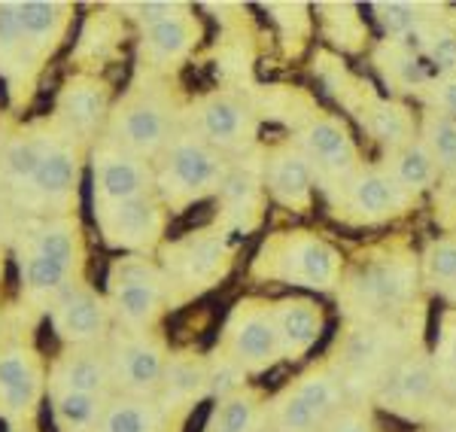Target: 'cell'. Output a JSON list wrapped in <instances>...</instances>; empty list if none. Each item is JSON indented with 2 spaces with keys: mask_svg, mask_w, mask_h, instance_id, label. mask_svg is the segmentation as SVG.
<instances>
[{
  "mask_svg": "<svg viewBox=\"0 0 456 432\" xmlns=\"http://www.w3.org/2000/svg\"><path fill=\"white\" fill-rule=\"evenodd\" d=\"M176 131H180V104L167 86V77L137 70L128 92L110 110L101 134L152 165Z\"/></svg>",
  "mask_w": 456,
  "mask_h": 432,
  "instance_id": "1",
  "label": "cell"
},
{
  "mask_svg": "<svg viewBox=\"0 0 456 432\" xmlns=\"http://www.w3.org/2000/svg\"><path fill=\"white\" fill-rule=\"evenodd\" d=\"M420 265L408 250L389 247L371 253L341 277V307L350 320H399L411 311Z\"/></svg>",
  "mask_w": 456,
  "mask_h": 432,
  "instance_id": "2",
  "label": "cell"
},
{
  "mask_svg": "<svg viewBox=\"0 0 456 432\" xmlns=\"http://www.w3.org/2000/svg\"><path fill=\"white\" fill-rule=\"evenodd\" d=\"M152 171L159 201L167 208V214H183L192 204L219 195L232 162L189 126H180L165 152L152 162Z\"/></svg>",
  "mask_w": 456,
  "mask_h": 432,
  "instance_id": "3",
  "label": "cell"
},
{
  "mask_svg": "<svg viewBox=\"0 0 456 432\" xmlns=\"http://www.w3.org/2000/svg\"><path fill=\"white\" fill-rule=\"evenodd\" d=\"M253 274L262 281L332 292L344 277V256L316 232H277L262 244L253 262Z\"/></svg>",
  "mask_w": 456,
  "mask_h": 432,
  "instance_id": "4",
  "label": "cell"
},
{
  "mask_svg": "<svg viewBox=\"0 0 456 432\" xmlns=\"http://www.w3.org/2000/svg\"><path fill=\"white\" fill-rule=\"evenodd\" d=\"M408 317V314H404ZM404 317L399 320H350V326L338 335L335 354L329 365L338 380L347 387H371L384 378V371L399 356L411 350Z\"/></svg>",
  "mask_w": 456,
  "mask_h": 432,
  "instance_id": "5",
  "label": "cell"
},
{
  "mask_svg": "<svg viewBox=\"0 0 456 432\" xmlns=\"http://www.w3.org/2000/svg\"><path fill=\"white\" fill-rule=\"evenodd\" d=\"M238 238L240 234L225 225H210L171 244H161V268L171 281L176 302L201 296L204 289H213L223 281L234 265Z\"/></svg>",
  "mask_w": 456,
  "mask_h": 432,
  "instance_id": "6",
  "label": "cell"
},
{
  "mask_svg": "<svg viewBox=\"0 0 456 432\" xmlns=\"http://www.w3.org/2000/svg\"><path fill=\"white\" fill-rule=\"evenodd\" d=\"M107 305L119 329H152L161 314L176 305L165 268L150 256H119L107 271Z\"/></svg>",
  "mask_w": 456,
  "mask_h": 432,
  "instance_id": "7",
  "label": "cell"
},
{
  "mask_svg": "<svg viewBox=\"0 0 456 432\" xmlns=\"http://www.w3.org/2000/svg\"><path fill=\"white\" fill-rule=\"evenodd\" d=\"M86 143L68 134L53 119V137H49L46 156L25 189L16 195V208L31 210L40 216H77L79 201V177H83Z\"/></svg>",
  "mask_w": 456,
  "mask_h": 432,
  "instance_id": "8",
  "label": "cell"
},
{
  "mask_svg": "<svg viewBox=\"0 0 456 432\" xmlns=\"http://www.w3.org/2000/svg\"><path fill=\"white\" fill-rule=\"evenodd\" d=\"M296 119L298 128L292 143L298 146L301 156L311 165L316 186H322L326 195H335L362 167V162H359V146L353 141L347 122L320 107H311L307 113H296Z\"/></svg>",
  "mask_w": 456,
  "mask_h": 432,
  "instance_id": "9",
  "label": "cell"
},
{
  "mask_svg": "<svg viewBox=\"0 0 456 432\" xmlns=\"http://www.w3.org/2000/svg\"><path fill=\"white\" fill-rule=\"evenodd\" d=\"M344 408V384L332 365L322 363L305 371L296 384L271 402L268 417L274 432H322L326 423Z\"/></svg>",
  "mask_w": 456,
  "mask_h": 432,
  "instance_id": "10",
  "label": "cell"
},
{
  "mask_svg": "<svg viewBox=\"0 0 456 432\" xmlns=\"http://www.w3.org/2000/svg\"><path fill=\"white\" fill-rule=\"evenodd\" d=\"M216 356L225 360L240 375H259L281 360L274 320H271V302L265 298H240L232 307L219 338Z\"/></svg>",
  "mask_w": 456,
  "mask_h": 432,
  "instance_id": "11",
  "label": "cell"
},
{
  "mask_svg": "<svg viewBox=\"0 0 456 432\" xmlns=\"http://www.w3.org/2000/svg\"><path fill=\"white\" fill-rule=\"evenodd\" d=\"M189 128L223 156H244L256 146L259 116L244 94L232 89L208 92L189 107Z\"/></svg>",
  "mask_w": 456,
  "mask_h": 432,
  "instance_id": "12",
  "label": "cell"
},
{
  "mask_svg": "<svg viewBox=\"0 0 456 432\" xmlns=\"http://www.w3.org/2000/svg\"><path fill=\"white\" fill-rule=\"evenodd\" d=\"M110 369H113V387L122 396L134 399H159L161 375L167 363V344L152 329H119L110 338Z\"/></svg>",
  "mask_w": 456,
  "mask_h": 432,
  "instance_id": "13",
  "label": "cell"
},
{
  "mask_svg": "<svg viewBox=\"0 0 456 432\" xmlns=\"http://www.w3.org/2000/svg\"><path fill=\"white\" fill-rule=\"evenodd\" d=\"M92 192L94 214H104L119 204L156 195V171L150 162L131 156L128 150L101 134L92 150Z\"/></svg>",
  "mask_w": 456,
  "mask_h": 432,
  "instance_id": "14",
  "label": "cell"
},
{
  "mask_svg": "<svg viewBox=\"0 0 456 432\" xmlns=\"http://www.w3.org/2000/svg\"><path fill=\"white\" fill-rule=\"evenodd\" d=\"M329 199H332L335 216L356 225L389 223V219L408 214L414 208V195L408 189H402L384 165H371V167L362 165L356 171V177L344 183Z\"/></svg>",
  "mask_w": 456,
  "mask_h": 432,
  "instance_id": "15",
  "label": "cell"
},
{
  "mask_svg": "<svg viewBox=\"0 0 456 432\" xmlns=\"http://www.w3.org/2000/svg\"><path fill=\"white\" fill-rule=\"evenodd\" d=\"M371 393L378 399V405H384L393 414L408 417V420H420L426 414H436L441 384L436 375V365H432V356L411 347L408 354L389 365Z\"/></svg>",
  "mask_w": 456,
  "mask_h": 432,
  "instance_id": "16",
  "label": "cell"
},
{
  "mask_svg": "<svg viewBox=\"0 0 456 432\" xmlns=\"http://www.w3.org/2000/svg\"><path fill=\"white\" fill-rule=\"evenodd\" d=\"M46 390V365L31 344H0V420H31Z\"/></svg>",
  "mask_w": 456,
  "mask_h": 432,
  "instance_id": "17",
  "label": "cell"
},
{
  "mask_svg": "<svg viewBox=\"0 0 456 432\" xmlns=\"http://www.w3.org/2000/svg\"><path fill=\"white\" fill-rule=\"evenodd\" d=\"M94 219H98V232L107 247L122 253L146 256L161 247L171 214L159 201V195H150V199L128 201L119 204V208L104 210V214H94Z\"/></svg>",
  "mask_w": 456,
  "mask_h": 432,
  "instance_id": "18",
  "label": "cell"
},
{
  "mask_svg": "<svg viewBox=\"0 0 456 432\" xmlns=\"http://www.w3.org/2000/svg\"><path fill=\"white\" fill-rule=\"evenodd\" d=\"M110 110H113V89L107 79L98 73H77L58 92L53 119L86 143L98 131H104Z\"/></svg>",
  "mask_w": 456,
  "mask_h": 432,
  "instance_id": "19",
  "label": "cell"
},
{
  "mask_svg": "<svg viewBox=\"0 0 456 432\" xmlns=\"http://www.w3.org/2000/svg\"><path fill=\"white\" fill-rule=\"evenodd\" d=\"M53 314V329L68 347H98L107 344L110 335V305L107 296H98L88 283H73L58 302L49 307Z\"/></svg>",
  "mask_w": 456,
  "mask_h": 432,
  "instance_id": "20",
  "label": "cell"
},
{
  "mask_svg": "<svg viewBox=\"0 0 456 432\" xmlns=\"http://www.w3.org/2000/svg\"><path fill=\"white\" fill-rule=\"evenodd\" d=\"M198 40H201V21L192 16V10L143 28L137 43V70L171 77V70L195 53Z\"/></svg>",
  "mask_w": 456,
  "mask_h": 432,
  "instance_id": "21",
  "label": "cell"
},
{
  "mask_svg": "<svg viewBox=\"0 0 456 432\" xmlns=\"http://www.w3.org/2000/svg\"><path fill=\"white\" fill-rule=\"evenodd\" d=\"M262 186L277 204L296 214H307L314 208V171L301 150L292 141L271 146L262 162Z\"/></svg>",
  "mask_w": 456,
  "mask_h": 432,
  "instance_id": "22",
  "label": "cell"
},
{
  "mask_svg": "<svg viewBox=\"0 0 456 432\" xmlns=\"http://www.w3.org/2000/svg\"><path fill=\"white\" fill-rule=\"evenodd\" d=\"M10 12L31 61L43 68V61L61 46L70 31L73 6L61 0H21V4H10Z\"/></svg>",
  "mask_w": 456,
  "mask_h": 432,
  "instance_id": "23",
  "label": "cell"
},
{
  "mask_svg": "<svg viewBox=\"0 0 456 432\" xmlns=\"http://www.w3.org/2000/svg\"><path fill=\"white\" fill-rule=\"evenodd\" d=\"M46 384L49 393H98V396H110V390H113V369H110L107 344H98V347H68L53 363Z\"/></svg>",
  "mask_w": 456,
  "mask_h": 432,
  "instance_id": "24",
  "label": "cell"
},
{
  "mask_svg": "<svg viewBox=\"0 0 456 432\" xmlns=\"http://www.w3.org/2000/svg\"><path fill=\"white\" fill-rule=\"evenodd\" d=\"M271 320H274L277 344H281V360L292 363L311 354V347L322 335V326H326L322 305L301 296L271 302Z\"/></svg>",
  "mask_w": 456,
  "mask_h": 432,
  "instance_id": "25",
  "label": "cell"
},
{
  "mask_svg": "<svg viewBox=\"0 0 456 432\" xmlns=\"http://www.w3.org/2000/svg\"><path fill=\"white\" fill-rule=\"evenodd\" d=\"M49 137H53V119L34 122V126H25L4 137V146H0V183L10 192V199H16L21 189L31 183L43 156H46Z\"/></svg>",
  "mask_w": 456,
  "mask_h": 432,
  "instance_id": "26",
  "label": "cell"
},
{
  "mask_svg": "<svg viewBox=\"0 0 456 432\" xmlns=\"http://www.w3.org/2000/svg\"><path fill=\"white\" fill-rule=\"evenodd\" d=\"M19 244L31 247V250L64 265L73 274H83L86 238L79 216H40L19 234Z\"/></svg>",
  "mask_w": 456,
  "mask_h": 432,
  "instance_id": "27",
  "label": "cell"
},
{
  "mask_svg": "<svg viewBox=\"0 0 456 432\" xmlns=\"http://www.w3.org/2000/svg\"><path fill=\"white\" fill-rule=\"evenodd\" d=\"M210 393V363L195 350H176L167 354L165 375H161L159 405L167 414L189 412L195 402H201Z\"/></svg>",
  "mask_w": 456,
  "mask_h": 432,
  "instance_id": "28",
  "label": "cell"
},
{
  "mask_svg": "<svg viewBox=\"0 0 456 432\" xmlns=\"http://www.w3.org/2000/svg\"><path fill=\"white\" fill-rule=\"evenodd\" d=\"M219 199H223V223L219 225L232 229L234 234L253 232L262 219V201H265L262 174L247 165L232 167L223 189H219Z\"/></svg>",
  "mask_w": 456,
  "mask_h": 432,
  "instance_id": "29",
  "label": "cell"
},
{
  "mask_svg": "<svg viewBox=\"0 0 456 432\" xmlns=\"http://www.w3.org/2000/svg\"><path fill=\"white\" fill-rule=\"evenodd\" d=\"M0 73H4L16 104L28 101L37 73H40V68H37L31 61V55H28L25 40H21L16 19H12V12H10V4H0Z\"/></svg>",
  "mask_w": 456,
  "mask_h": 432,
  "instance_id": "30",
  "label": "cell"
},
{
  "mask_svg": "<svg viewBox=\"0 0 456 432\" xmlns=\"http://www.w3.org/2000/svg\"><path fill=\"white\" fill-rule=\"evenodd\" d=\"M374 64H378L380 77L389 89L420 94L432 83L429 70H426L423 58L414 53V46L404 40H384L374 49Z\"/></svg>",
  "mask_w": 456,
  "mask_h": 432,
  "instance_id": "31",
  "label": "cell"
},
{
  "mask_svg": "<svg viewBox=\"0 0 456 432\" xmlns=\"http://www.w3.org/2000/svg\"><path fill=\"white\" fill-rule=\"evenodd\" d=\"M265 417L268 408L262 402V393L253 387H238L219 396L204 432H262Z\"/></svg>",
  "mask_w": 456,
  "mask_h": 432,
  "instance_id": "32",
  "label": "cell"
},
{
  "mask_svg": "<svg viewBox=\"0 0 456 432\" xmlns=\"http://www.w3.org/2000/svg\"><path fill=\"white\" fill-rule=\"evenodd\" d=\"M167 414L156 399H134L116 396L110 399L104 417L98 423V432H165Z\"/></svg>",
  "mask_w": 456,
  "mask_h": 432,
  "instance_id": "33",
  "label": "cell"
},
{
  "mask_svg": "<svg viewBox=\"0 0 456 432\" xmlns=\"http://www.w3.org/2000/svg\"><path fill=\"white\" fill-rule=\"evenodd\" d=\"M387 171L393 174V180L399 183L402 189H408L411 195H420L426 189H432L438 183V165L436 159H432L429 146H426L420 137L417 141H411L408 146H402V150L395 152H387Z\"/></svg>",
  "mask_w": 456,
  "mask_h": 432,
  "instance_id": "34",
  "label": "cell"
},
{
  "mask_svg": "<svg viewBox=\"0 0 456 432\" xmlns=\"http://www.w3.org/2000/svg\"><path fill=\"white\" fill-rule=\"evenodd\" d=\"M110 399L98 393H53V417L61 432H98Z\"/></svg>",
  "mask_w": 456,
  "mask_h": 432,
  "instance_id": "35",
  "label": "cell"
},
{
  "mask_svg": "<svg viewBox=\"0 0 456 432\" xmlns=\"http://www.w3.org/2000/svg\"><path fill=\"white\" fill-rule=\"evenodd\" d=\"M125 37V21L122 16H110V12H94L92 19L86 21L83 34H79L77 43V61L94 64L101 68L104 61L116 55Z\"/></svg>",
  "mask_w": 456,
  "mask_h": 432,
  "instance_id": "36",
  "label": "cell"
},
{
  "mask_svg": "<svg viewBox=\"0 0 456 432\" xmlns=\"http://www.w3.org/2000/svg\"><path fill=\"white\" fill-rule=\"evenodd\" d=\"M420 281L429 289H436L456 302V234L438 238L426 247L420 259Z\"/></svg>",
  "mask_w": 456,
  "mask_h": 432,
  "instance_id": "37",
  "label": "cell"
},
{
  "mask_svg": "<svg viewBox=\"0 0 456 432\" xmlns=\"http://www.w3.org/2000/svg\"><path fill=\"white\" fill-rule=\"evenodd\" d=\"M420 46V53L426 55V61L436 68L438 77H456V31L444 21L426 19L420 25V31L411 37L408 43Z\"/></svg>",
  "mask_w": 456,
  "mask_h": 432,
  "instance_id": "38",
  "label": "cell"
},
{
  "mask_svg": "<svg viewBox=\"0 0 456 432\" xmlns=\"http://www.w3.org/2000/svg\"><path fill=\"white\" fill-rule=\"evenodd\" d=\"M420 141L429 146L432 159L438 165V174L456 180V119L441 116L436 110H426L423 126H420Z\"/></svg>",
  "mask_w": 456,
  "mask_h": 432,
  "instance_id": "39",
  "label": "cell"
},
{
  "mask_svg": "<svg viewBox=\"0 0 456 432\" xmlns=\"http://www.w3.org/2000/svg\"><path fill=\"white\" fill-rule=\"evenodd\" d=\"M316 10L322 12V28L326 37L341 49H362L365 43V21L356 16L353 4H320Z\"/></svg>",
  "mask_w": 456,
  "mask_h": 432,
  "instance_id": "40",
  "label": "cell"
},
{
  "mask_svg": "<svg viewBox=\"0 0 456 432\" xmlns=\"http://www.w3.org/2000/svg\"><path fill=\"white\" fill-rule=\"evenodd\" d=\"M371 12L378 19V25L384 28L387 40H404V43L420 31L426 19H432L423 16L420 4H399V0H393V4H371Z\"/></svg>",
  "mask_w": 456,
  "mask_h": 432,
  "instance_id": "41",
  "label": "cell"
},
{
  "mask_svg": "<svg viewBox=\"0 0 456 432\" xmlns=\"http://www.w3.org/2000/svg\"><path fill=\"white\" fill-rule=\"evenodd\" d=\"M436 365V375L441 390L456 393V311H447L441 320V332H438V347L432 356Z\"/></svg>",
  "mask_w": 456,
  "mask_h": 432,
  "instance_id": "42",
  "label": "cell"
},
{
  "mask_svg": "<svg viewBox=\"0 0 456 432\" xmlns=\"http://www.w3.org/2000/svg\"><path fill=\"white\" fill-rule=\"evenodd\" d=\"M186 10H192L189 4H156V0H150V4H119V6H113V12H122V19H131V21H137L141 25V31L143 28H150V25H159V21H165V19H171V16H180V12H186Z\"/></svg>",
  "mask_w": 456,
  "mask_h": 432,
  "instance_id": "43",
  "label": "cell"
},
{
  "mask_svg": "<svg viewBox=\"0 0 456 432\" xmlns=\"http://www.w3.org/2000/svg\"><path fill=\"white\" fill-rule=\"evenodd\" d=\"M420 98L429 104V110L456 119V77H438L420 92Z\"/></svg>",
  "mask_w": 456,
  "mask_h": 432,
  "instance_id": "44",
  "label": "cell"
},
{
  "mask_svg": "<svg viewBox=\"0 0 456 432\" xmlns=\"http://www.w3.org/2000/svg\"><path fill=\"white\" fill-rule=\"evenodd\" d=\"M322 432H378V427L365 417L362 412H353V408H341L332 420L326 423Z\"/></svg>",
  "mask_w": 456,
  "mask_h": 432,
  "instance_id": "45",
  "label": "cell"
},
{
  "mask_svg": "<svg viewBox=\"0 0 456 432\" xmlns=\"http://www.w3.org/2000/svg\"><path fill=\"white\" fill-rule=\"evenodd\" d=\"M10 232H12V199L4 189V183H0V238Z\"/></svg>",
  "mask_w": 456,
  "mask_h": 432,
  "instance_id": "46",
  "label": "cell"
},
{
  "mask_svg": "<svg viewBox=\"0 0 456 432\" xmlns=\"http://www.w3.org/2000/svg\"><path fill=\"white\" fill-rule=\"evenodd\" d=\"M4 137H6V134H4V131H0V146H4Z\"/></svg>",
  "mask_w": 456,
  "mask_h": 432,
  "instance_id": "47",
  "label": "cell"
}]
</instances>
